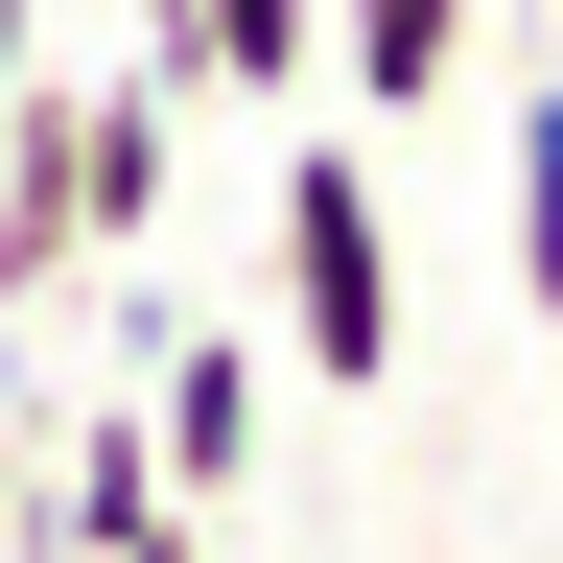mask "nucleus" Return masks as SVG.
Returning <instances> with one entry per match:
<instances>
[{
  "label": "nucleus",
  "instance_id": "39448f33",
  "mask_svg": "<svg viewBox=\"0 0 563 563\" xmlns=\"http://www.w3.org/2000/svg\"><path fill=\"white\" fill-rule=\"evenodd\" d=\"M141 70H165V95H306L329 0H141Z\"/></svg>",
  "mask_w": 563,
  "mask_h": 563
},
{
  "label": "nucleus",
  "instance_id": "423d86ee",
  "mask_svg": "<svg viewBox=\"0 0 563 563\" xmlns=\"http://www.w3.org/2000/svg\"><path fill=\"white\" fill-rule=\"evenodd\" d=\"M517 306L563 329V70H517Z\"/></svg>",
  "mask_w": 563,
  "mask_h": 563
},
{
  "label": "nucleus",
  "instance_id": "f257e3e1",
  "mask_svg": "<svg viewBox=\"0 0 563 563\" xmlns=\"http://www.w3.org/2000/svg\"><path fill=\"white\" fill-rule=\"evenodd\" d=\"M258 258H282V376L376 399L399 376V188H376V141H282Z\"/></svg>",
  "mask_w": 563,
  "mask_h": 563
},
{
  "label": "nucleus",
  "instance_id": "20e7f679",
  "mask_svg": "<svg viewBox=\"0 0 563 563\" xmlns=\"http://www.w3.org/2000/svg\"><path fill=\"white\" fill-rule=\"evenodd\" d=\"M493 70V0H329V95L352 118H446Z\"/></svg>",
  "mask_w": 563,
  "mask_h": 563
},
{
  "label": "nucleus",
  "instance_id": "f03ea898",
  "mask_svg": "<svg viewBox=\"0 0 563 563\" xmlns=\"http://www.w3.org/2000/svg\"><path fill=\"white\" fill-rule=\"evenodd\" d=\"M141 446H165L188 517H235L258 446H282V352H235V329H141Z\"/></svg>",
  "mask_w": 563,
  "mask_h": 563
},
{
  "label": "nucleus",
  "instance_id": "0eeeda50",
  "mask_svg": "<svg viewBox=\"0 0 563 563\" xmlns=\"http://www.w3.org/2000/svg\"><path fill=\"white\" fill-rule=\"evenodd\" d=\"M118 563H211V517H141V540H118Z\"/></svg>",
  "mask_w": 563,
  "mask_h": 563
},
{
  "label": "nucleus",
  "instance_id": "7ed1b4c3",
  "mask_svg": "<svg viewBox=\"0 0 563 563\" xmlns=\"http://www.w3.org/2000/svg\"><path fill=\"white\" fill-rule=\"evenodd\" d=\"M165 211H188V95H165V70H70V235L141 258Z\"/></svg>",
  "mask_w": 563,
  "mask_h": 563
}]
</instances>
